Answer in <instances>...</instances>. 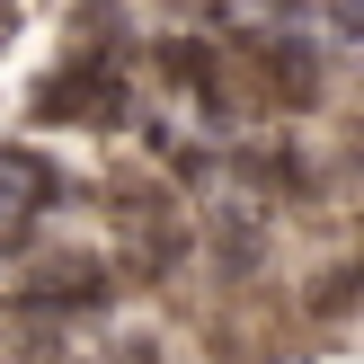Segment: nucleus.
Masks as SVG:
<instances>
[{"label":"nucleus","mask_w":364,"mask_h":364,"mask_svg":"<svg viewBox=\"0 0 364 364\" xmlns=\"http://www.w3.org/2000/svg\"><path fill=\"white\" fill-rule=\"evenodd\" d=\"M9 302L27 320H45V311H98V302H107V276H98V267H36V276H18Z\"/></svg>","instance_id":"20e7f679"},{"label":"nucleus","mask_w":364,"mask_h":364,"mask_svg":"<svg viewBox=\"0 0 364 364\" xmlns=\"http://www.w3.org/2000/svg\"><path fill=\"white\" fill-rule=\"evenodd\" d=\"M107 205H116V223L134 231V249H142V267H151V276H160V267H178V258H187V223H178V205H169L160 187H151V196L116 187Z\"/></svg>","instance_id":"f03ea898"},{"label":"nucleus","mask_w":364,"mask_h":364,"mask_svg":"<svg viewBox=\"0 0 364 364\" xmlns=\"http://www.w3.org/2000/svg\"><path fill=\"white\" fill-rule=\"evenodd\" d=\"M116 107H124V53H107V45L80 53V63L45 89V116L53 124H107Z\"/></svg>","instance_id":"f257e3e1"},{"label":"nucleus","mask_w":364,"mask_h":364,"mask_svg":"<svg viewBox=\"0 0 364 364\" xmlns=\"http://www.w3.org/2000/svg\"><path fill=\"white\" fill-rule=\"evenodd\" d=\"M63 196V178L45 169L36 151H0V249H18L27 240V223Z\"/></svg>","instance_id":"7ed1b4c3"}]
</instances>
